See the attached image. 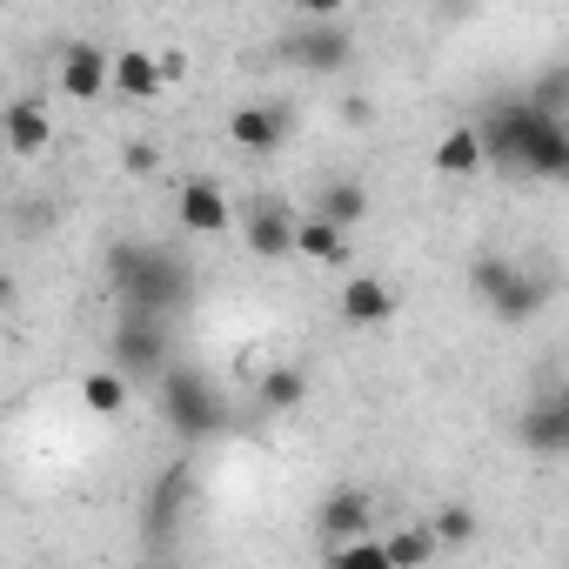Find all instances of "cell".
I'll list each match as a JSON object with an SVG mask.
<instances>
[{
    "instance_id": "4fadbf2b",
    "label": "cell",
    "mask_w": 569,
    "mask_h": 569,
    "mask_svg": "<svg viewBox=\"0 0 569 569\" xmlns=\"http://www.w3.org/2000/svg\"><path fill=\"white\" fill-rule=\"evenodd\" d=\"M349 54H356V41H349L342 14L336 21H309V34H296V61L302 68H342Z\"/></svg>"
},
{
    "instance_id": "d4e9b609",
    "label": "cell",
    "mask_w": 569,
    "mask_h": 569,
    "mask_svg": "<svg viewBox=\"0 0 569 569\" xmlns=\"http://www.w3.org/2000/svg\"><path fill=\"white\" fill-rule=\"evenodd\" d=\"M154 168H161L154 148H128V174H154Z\"/></svg>"
},
{
    "instance_id": "e0dca14e",
    "label": "cell",
    "mask_w": 569,
    "mask_h": 569,
    "mask_svg": "<svg viewBox=\"0 0 569 569\" xmlns=\"http://www.w3.org/2000/svg\"><path fill=\"white\" fill-rule=\"evenodd\" d=\"M296 254H309V261H322V268H342L356 248H349V234L342 228H322V221H296Z\"/></svg>"
},
{
    "instance_id": "7a4b0ae2",
    "label": "cell",
    "mask_w": 569,
    "mask_h": 569,
    "mask_svg": "<svg viewBox=\"0 0 569 569\" xmlns=\"http://www.w3.org/2000/svg\"><path fill=\"white\" fill-rule=\"evenodd\" d=\"M161 409L181 436H214L221 429V402H214L208 376H194V369H161Z\"/></svg>"
},
{
    "instance_id": "7402d4cb",
    "label": "cell",
    "mask_w": 569,
    "mask_h": 569,
    "mask_svg": "<svg viewBox=\"0 0 569 569\" xmlns=\"http://www.w3.org/2000/svg\"><path fill=\"white\" fill-rule=\"evenodd\" d=\"M429 536H436V549H462V542L476 536V509H462V502L436 509V516H429Z\"/></svg>"
},
{
    "instance_id": "cb8c5ba5",
    "label": "cell",
    "mask_w": 569,
    "mask_h": 569,
    "mask_svg": "<svg viewBox=\"0 0 569 569\" xmlns=\"http://www.w3.org/2000/svg\"><path fill=\"white\" fill-rule=\"evenodd\" d=\"M154 68H161V88H168V81H188V54H181V48H161Z\"/></svg>"
},
{
    "instance_id": "3957f363",
    "label": "cell",
    "mask_w": 569,
    "mask_h": 569,
    "mask_svg": "<svg viewBox=\"0 0 569 569\" xmlns=\"http://www.w3.org/2000/svg\"><path fill=\"white\" fill-rule=\"evenodd\" d=\"M369 522H376L369 496H362L356 482H342V489H329V502H322V516H316V536H322L329 549H342V542H362Z\"/></svg>"
},
{
    "instance_id": "7c38bea8",
    "label": "cell",
    "mask_w": 569,
    "mask_h": 569,
    "mask_svg": "<svg viewBox=\"0 0 569 569\" xmlns=\"http://www.w3.org/2000/svg\"><path fill=\"white\" fill-rule=\"evenodd\" d=\"M342 316L356 329H382L396 316V289H389V281H376V274H356L349 289H342Z\"/></svg>"
},
{
    "instance_id": "ba28073f",
    "label": "cell",
    "mask_w": 569,
    "mask_h": 569,
    "mask_svg": "<svg viewBox=\"0 0 569 569\" xmlns=\"http://www.w3.org/2000/svg\"><path fill=\"white\" fill-rule=\"evenodd\" d=\"M114 356H121L128 369H141V376H161V369H168V342H161V322H148V316L121 322V336H114ZM128 369H114V376H128Z\"/></svg>"
},
{
    "instance_id": "6da1fadb",
    "label": "cell",
    "mask_w": 569,
    "mask_h": 569,
    "mask_svg": "<svg viewBox=\"0 0 569 569\" xmlns=\"http://www.w3.org/2000/svg\"><path fill=\"white\" fill-rule=\"evenodd\" d=\"M476 141H482V168L502 161V168H529V174H542V181H556V174L569 168V134H562V121H556V114H536L529 101L496 108V114L476 128Z\"/></svg>"
},
{
    "instance_id": "30bf717a",
    "label": "cell",
    "mask_w": 569,
    "mask_h": 569,
    "mask_svg": "<svg viewBox=\"0 0 569 569\" xmlns=\"http://www.w3.org/2000/svg\"><path fill=\"white\" fill-rule=\"evenodd\" d=\"M228 134L248 154H274L281 141H289V114H281V108H234L228 114Z\"/></svg>"
},
{
    "instance_id": "2e32d148",
    "label": "cell",
    "mask_w": 569,
    "mask_h": 569,
    "mask_svg": "<svg viewBox=\"0 0 569 569\" xmlns=\"http://www.w3.org/2000/svg\"><path fill=\"white\" fill-rule=\"evenodd\" d=\"M382 556H389V569H429V562H436V536H429V522H402V529H389V536H382Z\"/></svg>"
},
{
    "instance_id": "9a60e30c",
    "label": "cell",
    "mask_w": 569,
    "mask_h": 569,
    "mask_svg": "<svg viewBox=\"0 0 569 569\" xmlns=\"http://www.w3.org/2000/svg\"><path fill=\"white\" fill-rule=\"evenodd\" d=\"M516 436H522L536 456H562V449H569V402H562V396H549L542 409H529V416H522V429H516Z\"/></svg>"
},
{
    "instance_id": "484cf974",
    "label": "cell",
    "mask_w": 569,
    "mask_h": 569,
    "mask_svg": "<svg viewBox=\"0 0 569 569\" xmlns=\"http://www.w3.org/2000/svg\"><path fill=\"white\" fill-rule=\"evenodd\" d=\"M14 296V281H8V268H0V302H8Z\"/></svg>"
},
{
    "instance_id": "52a82bcc",
    "label": "cell",
    "mask_w": 569,
    "mask_h": 569,
    "mask_svg": "<svg viewBox=\"0 0 569 569\" xmlns=\"http://www.w3.org/2000/svg\"><path fill=\"white\" fill-rule=\"evenodd\" d=\"M108 94H121V101H154V94H161V68H154V54H148V48H121V54H108Z\"/></svg>"
},
{
    "instance_id": "44dd1931",
    "label": "cell",
    "mask_w": 569,
    "mask_h": 569,
    "mask_svg": "<svg viewBox=\"0 0 569 569\" xmlns=\"http://www.w3.org/2000/svg\"><path fill=\"white\" fill-rule=\"evenodd\" d=\"M302 396H309V376L302 369H268L261 376V402L268 409H302Z\"/></svg>"
},
{
    "instance_id": "8fae6325",
    "label": "cell",
    "mask_w": 569,
    "mask_h": 569,
    "mask_svg": "<svg viewBox=\"0 0 569 569\" xmlns=\"http://www.w3.org/2000/svg\"><path fill=\"white\" fill-rule=\"evenodd\" d=\"M362 214H369V188H362V181H349V174H342V181H329V188L309 201V221H322V228H342V234H349Z\"/></svg>"
},
{
    "instance_id": "8992f818",
    "label": "cell",
    "mask_w": 569,
    "mask_h": 569,
    "mask_svg": "<svg viewBox=\"0 0 569 569\" xmlns=\"http://www.w3.org/2000/svg\"><path fill=\"white\" fill-rule=\"evenodd\" d=\"M121 281L141 296V316H148V322H154V309H168V302L181 296V274H174V261H161V254L128 261V268H121Z\"/></svg>"
},
{
    "instance_id": "277c9868",
    "label": "cell",
    "mask_w": 569,
    "mask_h": 569,
    "mask_svg": "<svg viewBox=\"0 0 569 569\" xmlns=\"http://www.w3.org/2000/svg\"><path fill=\"white\" fill-rule=\"evenodd\" d=\"M48 108L41 101H8V108H0V148H8L14 161H34L41 148H48Z\"/></svg>"
},
{
    "instance_id": "9c48e42d",
    "label": "cell",
    "mask_w": 569,
    "mask_h": 569,
    "mask_svg": "<svg viewBox=\"0 0 569 569\" xmlns=\"http://www.w3.org/2000/svg\"><path fill=\"white\" fill-rule=\"evenodd\" d=\"M61 94L68 101H101L108 94V48H68L61 54Z\"/></svg>"
},
{
    "instance_id": "ffe728a7",
    "label": "cell",
    "mask_w": 569,
    "mask_h": 569,
    "mask_svg": "<svg viewBox=\"0 0 569 569\" xmlns=\"http://www.w3.org/2000/svg\"><path fill=\"white\" fill-rule=\"evenodd\" d=\"M542 302H549V289H542V281H529V274H509V281H502V296H496V316H516V322H522V316H536Z\"/></svg>"
},
{
    "instance_id": "ac0fdd59",
    "label": "cell",
    "mask_w": 569,
    "mask_h": 569,
    "mask_svg": "<svg viewBox=\"0 0 569 569\" xmlns=\"http://www.w3.org/2000/svg\"><path fill=\"white\" fill-rule=\"evenodd\" d=\"M436 174H482V141L476 128H449L436 141Z\"/></svg>"
},
{
    "instance_id": "d6986e66",
    "label": "cell",
    "mask_w": 569,
    "mask_h": 569,
    "mask_svg": "<svg viewBox=\"0 0 569 569\" xmlns=\"http://www.w3.org/2000/svg\"><path fill=\"white\" fill-rule=\"evenodd\" d=\"M81 402H88L94 416H121V409H128V376H114V369L81 376Z\"/></svg>"
},
{
    "instance_id": "603a6c76",
    "label": "cell",
    "mask_w": 569,
    "mask_h": 569,
    "mask_svg": "<svg viewBox=\"0 0 569 569\" xmlns=\"http://www.w3.org/2000/svg\"><path fill=\"white\" fill-rule=\"evenodd\" d=\"M329 569H389V556H382V542H342L336 556H329Z\"/></svg>"
},
{
    "instance_id": "5bb4252c",
    "label": "cell",
    "mask_w": 569,
    "mask_h": 569,
    "mask_svg": "<svg viewBox=\"0 0 569 569\" xmlns=\"http://www.w3.org/2000/svg\"><path fill=\"white\" fill-rule=\"evenodd\" d=\"M181 221H188L194 234H228V228H234V208H228V194H221L214 181H188V188H181Z\"/></svg>"
},
{
    "instance_id": "5b68a950",
    "label": "cell",
    "mask_w": 569,
    "mask_h": 569,
    "mask_svg": "<svg viewBox=\"0 0 569 569\" xmlns=\"http://www.w3.org/2000/svg\"><path fill=\"white\" fill-rule=\"evenodd\" d=\"M296 221H302V214H289L281 201H261V208H248L241 234H248V248H254V254L281 261V254H296Z\"/></svg>"
}]
</instances>
